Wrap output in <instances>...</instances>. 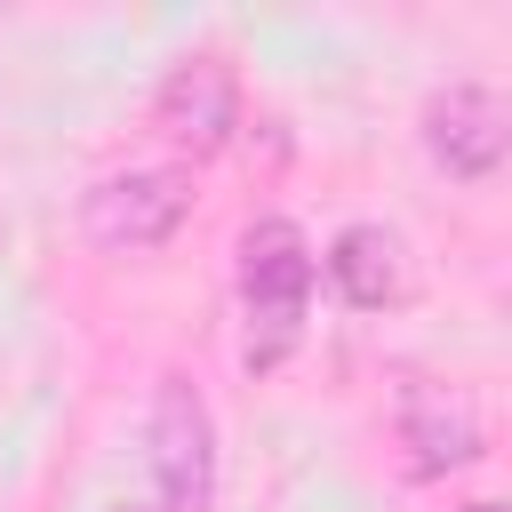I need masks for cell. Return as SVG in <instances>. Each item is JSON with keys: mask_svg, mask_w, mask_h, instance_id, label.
<instances>
[{"mask_svg": "<svg viewBox=\"0 0 512 512\" xmlns=\"http://www.w3.org/2000/svg\"><path fill=\"white\" fill-rule=\"evenodd\" d=\"M328 280H336V296L352 312H384V304L408 296V256H400V240L384 224H344L328 240Z\"/></svg>", "mask_w": 512, "mask_h": 512, "instance_id": "7", "label": "cell"}, {"mask_svg": "<svg viewBox=\"0 0 512 512\" xmlns=\"http://www.w3.org/2000/svg\"><path fill=\"white\" fill-rule=\"evenodd\" d=\"M504 144H512V112L488 80H448L432 104H424V152L432 168H448L456 184H480L504 168Z\"/></svg>", "mask_w": 512, "mask_h": 512, "instance_id": "4", "label": "cell"}, {"mask_svg": "<svg viewBox=\"0 0 512 512\" xmlns=\"http://www.w3.org/2000/svg\"><path fill=\"white\" fill-rule=\"evenodd\" d=\"M184 216H192V176L184 168H112L80 192V232L104 256H144V248L176 240Z\"/></svg>", "mask_w": 512, "mask_h": 512, "instance_id": "3", "label": "cell"}, {"mask_svg": "<svg viewBox=\"0 0 512 512\" xmlns=\"http://www.w3.org/2000/svg\"><path fill=\"white\" fill-rule=\"evenodd\" d=\"M392 424H400V448H408V464H416L424 480L464 472V464L480 456V416H472V400H464L456 384L400 376V392H392Z\"/></svg>", "mask_w": 512, "mask_h": 512, "instance_id": "6", "label": "cell"}, {"mask_svg": "<svg viewBox=\"0 0 512 512\" xmlns=\"http://www.w3.org/2000/svg\"><path fill=\"white\" fill-rule=\"evenodd\" d=\"M128 512H160V504H128Z\"/></svg>", "mask_w": 512, "mask_h": 512, "instance_id": "9", "label": "cell"}, {"mask_svg": "<svg viewBox=\"0 0 512 512\" xmlns=\"http://www.w3.org/2000/svg\"><path fill=\"white\" fill-rule=\"evenodd\" d=\"M464 512H504V504H464Z\"/></svg>", "mask_w": 512, "mask_h": 512, "instance_id": "8", "label": "cell"}, {"mask_svg": "<svg viewBox=\"0 0 512 512\" xmlns=\"http://www.w3.org/2000/svg\"><path fill=\"white\" fill-rule=\"evenodd\" d=\"M152 128L168 144H184L192 160L200 152H224L232 128H240V80H232V64L224 56H184L160 80V96H152Z\"/></svg>", "mask_w": 512, "mask_h": 512, "instance_id": "5", "label": "cell"}, {"mask_svg": "<svg viewBox=\"0 0 512 512\" xmlns=\"http://www.w3.org/2000/svg\"><path fill=\"white\" fill-rule=\"evenodd\" d=\"M312 304V240L288 216H256L240 232V312H248V368H272L304 336Z\"/></svg>", "mask_w": 512, "mask_h": 512, "instance_id": "1", "label": "cell"}, {"mask_svg": "<svg viewBox=\"0 0 512 512\" xmlns=\"http://www.w3.org/2000/svg\"><path fill=\"white\" fill-rule=\"evenodd\" d=\"M144 448H152L160 512H208V496H216V416H208V392L192 376H160L152 384Z\"/></svg>", "mask_w": 512, "mask_h": 512, "instance_id": "2", "label": "cell"}]
</instances>
